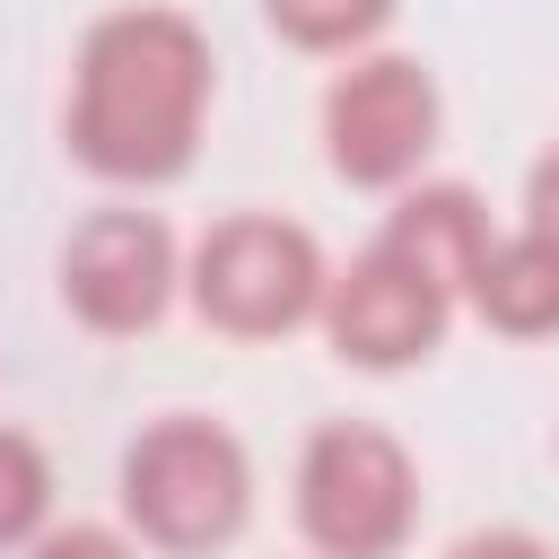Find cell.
<instances>
[{"label":"cell","mask_w":559,"mask_h":559,"mask_svg":"<svg viewBox=\"0 0 559 559\" xmlns=\"http://www.w3.org/2000/svg\"><path fill=\"white\" fill-rule=\"evenodd\" d=\"M323 253L297 218H271V210H236L218 218L201 245H192V306L201 323L236 332V341H271V332H297L314 306H323Z\"/></svg>","instance_id":"277c9868"},{"label":"cell","mask_w":559,"mask_h":559,"mask_svg":"<svg viewBox=\"0 0 559 559\" xmlns=\"http://www.w3.org/2000/svg\"><path fill=\"white\" fill-rule=\"evenodd\" d=\"M524 227L559 245V148H550V157L533 166V183H524Z\"/></svg>","instance_id":"4fadbf2b"},{"label":"cell","mask_w":559,"mask_h":559,"mask_svg":"<svg viewBox=\"0 0 559 559\" xmlns=\"http://www.w3.org/2000/svg\"><path fill=\"white\" fill-rule=\"evenodd\" d=\"M445 559H550V550H542L533 533H463Z\"/></svg>","instance_id":"5bb4252c"},{"label":"cell","mask_w":559,"mask_h":559,"mask_svg":"<svg viewBox=\"0 0 559 559\" xmlns=\"http://www.w3.org/2000/svg\"><path fill=\"white\" fill-rule=\"evenodd\" d=\"M445 288H428L411 262H393L384 245H367L341 280H323V332L349 367L367 376H393V367H419L437 341H445Z\"/></svg>","instance_id":"52a82bcc"},{"label":"cell","mask_w":559,"mask_h":559,"mask_svg":"<svg viewBox=\"0 0 559 559\" xmlns=\"http://www.w3.org/2000/svg\"><path fill=\"white\" fill-rule=\"evenodd\" d=\"M26 559H140L114 524H61V533H35Z\"/></svg>","instance_id":"7c38bea8"},{"label":"cell","mask_w":559,"mask_h":559,"mask_svg":"<svg viewBox=\"0 0 559 559\" xmlns=\"http://www.w3.org/2000/svg\"><path fill=\"white\" fill-rule=\"evenodd\" d=\"M52 515V463L26 428H0V550H26Z\"/></svg>","instance_id":"8fae6325"},{"label":"cell","mask_w":559,"mask_h":559,"mask_svg":"<svg viewBox=\"0 0 559 559\" xmlns=\"http://www.w3.org/2000/svg\"><path fill=\"white\" fill-rule=\"evenodd\" d=\"M210 35L183 9H114L70 70V157L105 183H175L210 114Z\"/></svg>","instance_id":"6da1fadb"},{"label":"cell","mask_w":559,"mask_h":559,"mask_svg":"<svg viewBox=\"0 0 559 559\" xmlns=\"http://www.w3.org/2000/svg\"><path fill=\"white\" fill-rule=\"evenodd\" d=\"M393 262H411L428 288H445V297H463L472 288V271H480V253L498 245L489 236V210H480V192H463V183H419V192H402V210L384 218V236H376Z\"/></svg>","instance_id":"ba28073f"},{"label":"cell","mask_w":559,"mask_h":559,"mask_svg":"<svg viewBox=\"0 0 559 559\" xmlns=\"http://www.w3.org/2000/svg\"><path fill=\"white\" fill-rule=\"evenodd\" d=\"M122 515L157 550H218L253 515V463L218 419H148L122 454Z\"/></svg>","instance_id":"7a4b0ae2"},{"label":"cell","mask_w":559,"mask_h":559,"mask_svg":"<svg viewBox=\"0 0 559 559\" xmlns=\"http://www.w3.org/2000/svg\"><path fill=\"white\" fill-rule=\"evenodd\" d=\"M262 17H271V35L297 44V52H358V44L393 17V0H262Z\"/></svg>","instance_id":"30bf717a"},{"label":"cell","mask_w":559,"mask_h":559,"mask_svg":"<svg viewBox=\"0 0 559 559\" xmlns=\"http://www.w3.org/2000/svg\"><path fill=\"white\" fill-rule=\"evenodd\" d=\"M437 148V79L411 52H367L332 79L323 96V157L341 183H411L419 157Z\"/></svg>","instance_id":"5b68a950"},{"label":"cell","mask_w":559,"mask_h":559,"mask_svg":"<svg viewBox=\"0 0 559 559\" xmlns=\"http://www.w3.org/2000/svg\"><path fill=\"white\" fill-rule=\"evenodd\" d=\"M419 524V472L376 419H332L297 454V533L323 559H393Z\"/></svg>","instance_id":"3957f363"},{"label":"cell","mask_w":559,"mask_h":559,"mask_svg":"<svg viewBox=\"0 0 559 559\" xmlns=\"http://www.w3.org/2000/svg\"><path fill=\"white\" fill-rule=\"evenodd\" d=\"M463 297L480 306L489 332H507V341H550V332H559V245L533 236V227L507 236V245H489Z\"/></svg>","instance_id":"9c48e42d"},{"label":"cell","mask_w":559,"mask_h":559,"mask_svg":"<svg viewBox=\"0 0 559 559\" xmlns=\"http://www.w3.org/2000/svg\"><path fill=\"white\" fill-rule=\"evenodd\" d=\"M175 236L148 210H96L61 245V306L87 332H148L175 297Z\"/></svg>","instance_id":"8992f818"}]
</instances>
